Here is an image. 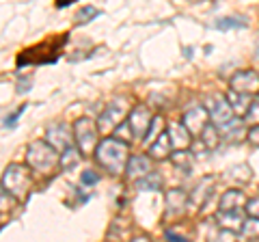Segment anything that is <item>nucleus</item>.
<instances>
[{
  "mask_svg": "<svg viewBox=\"0 0 259 242\" xmlns=\"http://www.w3.org/2000/svg\"><path fill=\"white\" fill-rule=\"evenodd\" d=\"M95 160L100 163V167H104L112 175L123 173L130 160V143L117 139V136L104 139L95 149Z\"/></svg>",
  "mask_w": 259,
  "mask_h": 242,
  "instance_id": "f257e3e1",
  "label": "nucleus"
},
{
  "mask_svg": "<svg viewBox=\"0 0 259 242\" xmlns=\"http://www.w3.org/2000/svg\"><path fill=\"white\" fill-rule=\"evenodd\" d=\"M26 165L30 171L52 177L61 169V154L48 141H32L26 147Z\"/></svg>",
  "mask_w": 259,
  "mask_h": 242,
  "instance_id": "f03ea898",
  "label": "nucleus"
},
{
  "mask_svg": "<svg viewBox=\"0 0 259 242\" xmlns=\"http://www.w3.org/2000/svg\"><path fill=\"white\" fill-rule=\"evenodd\" d=\"M0 188H3L5 195H9L13 201L24 204L30 195V188H32L30 167L28 165H18V163L9 165L3 173V180H0Z\"/></svg>",
  "mask_w": 259,
  "mask_h": 242,
  "instance_id": "7ed1b4c3",
  "label": "nucleus"
},
{
  "mask_svg": "<svg viewBox=\"0 0 259 242\" xmlns=\"http://www.w3.org/2000/svg\"><path fill=\"white\" fill-rule=\"evenodd\" d=\"M65 42H67V35L50 39V42H44V44H39L35 48H28V50L20 52V56H18V67L22 69L24 65L28 67V65H44V63H54L56 59H59L61 48H63Z\"/></svg>",
  "mask_w": 259,
  "mask_h": 242,
  "instance_id": "20e7f679",
  "label": "nucleus"
},
{
  "mask_svg": "<svg viewBox=\"0 0 259 242\" xmlns=\"http://www.w3.org/2000/svg\"><path fill=\"white\" fill-rule=\"evenodd\" d=\"M74 141L82 156H93L97 145H100V128H97V121L89 119V117H80L74 124Z\"/></svg>",
  "mask_w": 259,
  "mask_h": 242,
  "instance_id": "39448f33",
  "label": "nucleus"
},
{
  "mask_svg": "<svg viewBox=\"0 0 259 242\" xmlns=\"http://www.w3.org/2000/svg\"><path fill=\"white\" fill-rule=\"evenodd\" d=\"M130 112V102L125 98H117L112 100L104 112L97 119V128H100V132H112L115 128L121 124V121H125V115Z\"/></svg>",
  "mask_w": 259,
  "mask_h": 242,
  "instance_id": "423d86ee",
  "label": "nucleus"
},
{
  "mask_svg": "<svg viewBox=\"0 0 259 242\" xmlns=\"http://www.w3.org/2000/svg\"><path fill=\"white\" fill-rule=\"evenodd\" d=\"M151 110L145 106V104H136V106L130 110V117H127V124L130 128H132V132L136 139H145L149 132V128H151Z\"/></svg>",
  "mask_w": 259,
  "mask_h": 242,
  "instance_id": "0eeeda50",
  "label": "nucleus"
},
{
  "mask_svg": "<svg viewBox=\"0 0 259 242\" xmlns=\"http://www.w3.org/2000/svg\"><path fill=\"white\" fill-rule=\"evenodd\" d=\"M46 141L52 145L54 149H67L71 147L76 141H74V132L69 130V126L67 124H61V121H56V124H50L48 126V130H46Z\"/></svg>",
  "mask_w": 259,
  "mask_h": 242,
  "instance_id": "6e6552de",
  "label": "nucleus"
},
{
  "mask_svg": "<svg viewBox=\"0 0 259 242\" xmlns=\"http://www.w3.org/2000/svg\"><path fill=\"white\" fill-rule=\"evenodd\" d=\"M229 87L238 93L257 95L259 93V74L255 69H242V71H238V74L231 76Z\"/></svg>",
  "mask_w": 259,
  "mask_h": 242,
  "instance_id": "1a4fd4ad",
  "label": "nucleus"
},
{
  "mask_svg": "<svg viewBox=\"0 0 259 242\" xmlns=\"http://www.w3.org/2000/svg\"><path fill=\"white\" fill-rule=\"evenodd\" d=\"M182 124L188 128L190 134H201L205 130V126L209 124V115H207V110L203 106H194V108L184 112Z\"/></svg>",
  "mask_w": 259,
  "mask_h": 242,
  "instance_id": "9d476101",
  "label": "nucleus"
},
{
  "mask_svg": "<svg viewBox=\"0 0 259 242\" xmlns=\"http://www.w3.org/2000/svg\"><path fill=\"white\" fill-rule=\"evenodd\" d=\"M151 173V160L149 156H130L127 167H125V175L127 180H141L143 175Z\"/></svg>",
  "mask_w": 259,
  "mask_h": 242,
  "instance_id": "9b49d317",
  "label": "nucleus"
},
{
  "mask_svg": "<svg viewBox=\"0 0 259 242\" xmlns=\"http://www.w3.org/2000/svg\"><path fill=\"white\" fill-rule=\"evenodd\" d=\"M216 223L221 229L240 231L242 225H244V219H242L240 210H221V212L216 214Z\"/></svg>",
  "mask_w": 259,
  "mask_h": 242,
  "instance_id": "f8f14e48",
  "label": "nucleus"
},
{
  "mask_svg": "<svg viewBox=\"0 0 259 242\" xmlns=\"http://www.w3.org/2000/svg\"><path fill=\"white\" fill-rule=\"evenodd\" d=\"M173 149V143H171V134H168V130H162L158 136H156V141H153L149 145V158H156V160H162V158H166L168 156V151Z\"/></svg>",
  "mask_w": 259,
  "mask_h": 242,
  "instance_id": "ddd939ff",
  "label": "nucleus"
},
{
  "mask_svg": "<svg viewBox=\"0 0 259 242\" xmlns=\"http://www.w3.org/2000/svg\"><path fill=\"white\" fill-rule=\"evenodd\" d=\"M186 192L182 188H171L166 190V214H182L186 208Z\"/></svg>",
  "mask_w": 259,
  "mask_h": 242,
  "instance_id": "4468645a",
  "label": "nucleus"
},
{
  "mask_svg": "<svg viewBox=\"0 0 259 242\" xmlns=\"http://www.w3.org/2000/svg\"><path fill=\"white\" fill-rule=\"evenodd\" d=\"M168 134H171V143L175 149H186L190 145V132L184 124H171L168 126Z\"/></svg>",
  "mask_w": 259,
  "mask_h": 242,
  "instance_id": "2eb2a0df",
  "label": "nucleus"
},
{
  "mask_svg": "<svg viewBox=\"0 0 259 242\" xmlns=\"http://www.w3.org/2000/svg\"><path fill=\"white\" fill-rule=\"evenodd\" d=\"M227 102L231 104L233 112H238V115H246V110L250 106V95H244V93H238V91H229V95H227Z\"/></svg>",
  "mask_w": 259,
  "mask_h": 242,
  "instance_id": "dca6fc26",
  "label": "nucleus"
},
{
  "mask_svg": "<svg viewBox=\"0 0 259 242\" xmlns=\"http://www.w3.org/2000/svg\"><path fill=\"white\" fill-rule=\"evenodd\" d=\"M244 206V192L242 190H227L221 199V210H240Z\"/></svg>",
  "mask_w": 259,
  "mask_h": 242,
  "instance_id": "f3484780",
  "label": "nucleus"
},
{
  "mask_svg": "<svg viewBox=\"0 0 259 242\" xmlns=\"http://www.w3.org/2000/svg\"><path fill=\"white\" fill-rule=\"evenodd\" d=\"M80 163V149L78 147H67L61 151V171H74Z\"/></svg>",
  "mask_w": 259,
  "mask_h": 242,
  "instance_id": "a211bd4d",
  "label": "nucleus"
},
{
  "mask_svg": "<svg viewBox=\"0 0 259 242\" xmlns=\"http://www.w3.org/2000/svg\"><path fill=\"white\" fill-rule=\"evenodd\" d=\"M136 186H139L141 190H160L162 188V177H160V173L151 171L147 175H143L141 180H136Z\"/></svg>",
  "mask_w": 259,
  "mask_h": 242,
  "instance_id": "6ab92c4d",
  "label": "nucleus"
},
{
  "mask_svg": "<svg viewBox=\"0 0 259 242\" xmlns=\"http://www.w3.org/2000/svg\"><path fill=\"white\" fill-rule=\"evenodd\" d=\"M248 24L246 18H242V15H229V18H223L216 22V28L218 30H229V28H244Z\"/></svg>",
  "mask_w": 259,
  "mask_h": 242,
  "instance_id": "aec40b11",
  "label": "nucleus"
},
{
  "mask_svg": "<svg viewBox=\"0 0 259 242\" xmlns=\"http://www.w3.org/2000/svg\"><path fill=\"white\" fill-rule=\"evenodd\" d=\"M171 160H173V165L177 169H184V173H190V169H192V154H190V151L177 149L175 154L171 156Z\"/></svg>",
  "mask_w": 259,
  "mask_h": 242,
  "instance_id": "412c9836",
  "label": "nucleus"
},
{
  "mask_svg": "<svg viewBox=\"0 0 259 242\" xmlns=\"http://www.w3.org/2000/svg\"><path fill=\"white\" fill-rule=\"evenodd\" d=\"M201 141H203V145L207 149H216V145H218V128L216 126H205V130L201 132Z\"/></svg>",
  "mask_w": 259,
  "mask_h": 242,
  "instance_id": "4be33fe9",
  "label": "nucleus"
},
{
  "mask_svg": "<svg viewBox=\"0 0 259 242\" xmlns=\"http://www.w3.org/2000/svg\"><path fill=\"white\" fill-rule=\"evenodd\" d=\"M240 233H242V236H246V238H250V240H259V219L250 216L248 221H244Z\"/></svg>",
  "mask_w": 259,
  "mask_h": 242,
  "instance_id": "5701e85b",
  "label": "nucleus"
},
{
  "mask_svg": "<svg viewBox=\"0 0 259 242\" xmlns=\"http://www.w3.org/2000/svg\"><path fill=\"white\" fill-rule=\"evenodd\" d=\"M97 15H100V11H97L95 7H82V9L78 11V15H76V24L78 26H82V24H89L91 20H95Z\"/></svg>",
  "mask_w": 259,
  "mask_h": 242,
  "instance_id": "b1692460",
  "label": "nucleus"
},
{
  "mask_svg": "<svg viewBox=\"0 0 259 242\" xmlns=\"http://www.w3.org/2000/svg\"><path fill=\"white\" fill-rule=\"evenodd\" d=\"M246 121L250 126H257L259 124V100H255V102H250V106H248V110H246Z\"/></svg>",
  "mask_w": 259,
  "mask_h": 242,
  "instance_id": "393cba45",
  "label": "nucleus"
},
{
  "mask_svg": "<svg viewBox=\"0 0 259 242\" xmlns=\"http://www.w3.org/2000/svg\"><path fill=\"white\" fill-rule=\"evenodd\" d=\"M246 212H248V216H255V219H259V197L248 201V204H246Z\"/></svg>",
  "mask_w": 259,
  "mask_h": 242,
  "instance_id": "a878e982",
  "label": "nucleus"
},
{
  "mask_svg": "<svg viewBox=\"0 0 259 242\" xmlns=\"http://www.w3.org/2000/svg\"><path fill=\"white\" fill-rule=\"evenodd\" d=\"M24 110H26V106H20L18 110H15V112H13V115H9V117H7V119H5V126H7V128H13L15 124H18V119H20V115H22V112H24Z\"/></svg>",
  "mask_w": 259,
  "mask_h": 242,
  "instance_id": "bb28decb",
  "label": "nucleus"
},
{
  "mask_svg": "<svg viewBox=\"0 0 259 242\" xmlns=\"http://www.w3.org/2000/svg\"><path fill=\"white\" fill-rule=\"evenodd\" d=\"M80 182H82L84 186H93V184H97V175H95V171H84L82 175H80Z\"/></svg>",
  "mask_w": 259,
  "mask_h": 242,
  "instance_id": "cd10ccee",
  "label": "nucleus"
},
{
  "mask_svg": "<svg viewBox=\"0 0 259 242\" xmlns=\"http://www.w3.org/2000/svg\"><path fill=\"white\" fill-rule=\"evenodd\" d=\"M246 136H248V143H250V145H255V147H259V124L250 128Z\"/></svg>",
  "mask_w": 259,
  "mask_h": 242,
  "instance_id": "c85d7f7f",
  "label": "nucleus"
},
{
  "mask_svg": "<svg viewBox=\"0 0 259 242\" xmlns=\"http://www.w3.org/2000/svg\"><path fill=\"white\" fill-rule=\"evenodd\" d=\"M74 3H78V0H56V7H59V9H65V7H69Z\"/></svg>",
  "mask_w": 259,
  "mask_h": 242,
  "instance_id": "c756f323",
  "label": "nucleus"
}]
</instances>
